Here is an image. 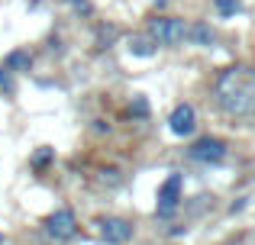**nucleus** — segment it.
I'll list each match as a JSON object with an SVG mask.
<instances>
[{"label":"nucleus","instance_id":"obj_4","mask_svg":"<svg viewBox=\"0 0 255 245\" xmlns=\"http://www.w3.org/2000/svg\"><path fill=\"white\" fill-rule=\"evenodd\" d=\"M178 203H181V174H168V177H165V184L158 187V207H155V213L162 216V220H168L174 210H178Z\"/></svg>","mask_w":255,"mask_h":245},{"label":"nucleus","instance_id":"obj_14","mask_svg":"<svg viewBox=\"0 0 255 245\" xmlns=\"http://www.w3.org/2000/svg\"><path fill=\"white\" fill-rule=\"evenodd\" d=\"M49 162H52V149H39L36 158H32V164H36V168H42V164H49Z\"/></svg>","mask_w":255,"mask_h":245},{"label":"nucleus","instance_id":"obj_3","mask_svg":"<svg viewBox=\"0 0 255 245\" xmlns=\"http://www.w3.org/2000/svg\"><path fill=\"white\" fill-rule=\"evenodd\" d=\"M45 233H49V239H55V242L75 239V233H78L75 213H71V210H55V213L45 220Z\"/></svg>","mask_w":255,"mask_h":245},{"label":"nucleus","instance_id":"obj_15","mask_svg":"<svg viewBox=\"0 0 255 245\" xmlns=\"http://www.w3.org/2000/svg\"><path fill=\"white\" fill-rule=\"evenodd\" d=\"M71 3L78 6V10H84V13H91V3H87V0H71Z\"/></svg>","mask_w":255,"mask_h":245},{"label":"nucleus","instance_id":"obj_12","mask_svg":"<svg viewBox=\"0 0 255 245\" xmlns=\"http://www.w3.org/2000/svg\"><path fill=\"white\" fill-rule=\"evenodd\" d=\"M213 6H217L223 16H236L243 6H239V0H213Z\"/></svg>","mask_w":255,"mask_h":245},{"label":"nucleus","instance_id":"obj_5","mask_svg":"<svg viewBox=\"0 0 255 245\" xmlns=\"http://www.w3.org/2000/svg\"><path fill=\"white\" fill-rule=\"evenodd\" d=\"M187 155H191L194 162H200V164H220L226 158V145L220 142V139H213V136H204V139H197V142L191 145Z\"/></svg>","mask_w":255,"mask_h":245},{"label":"nucleus","instance_id":"obj_11","mask_svg":"<svg viewBox=\"0 0 255 245\" xmlns=\"http://www.w3.org/2000/svg\"><path fill=\"white\" fill-rule=\"evenodd\" d=\"M0 90H3L6 97L16 94V84H13V71H10V68H3V65H0Z\"/></svg>","mask_w":255,"mask_h":245},{"label":"nucleus","instance_id":"obj_13","mask_svg":"<svg viewBox=\"0 0 255 245\" xmlns=\"http://www.w3.org/2000/svg\"><path fill=\"white\" fill-rule=\"evenodd\" d=\"M129 113H132V116H149V103H145V97H132Z\"/></svg>","mask_w":255,"mask_h":245},{"label":"nucleus","instance_id":"obj_2","mask_svg":"<svg viewBox=\"0 0 255 245\" xmlns=\"http://www.w3.org/2000/svg\"><path fill=\"white\" fill-rule=\"evenodd\" d=\"M149 36L155 39V45H168V49H174V45L187 42V23L178 16H155L149 23Z\"/></svg>","mask_w":255,"mask_h":245},{"label":"nucleus","instance_id":"obj_7","mask_svg":"<svg viewBox=\"0 0 255 245\" xmlns=\"http://www.w3.org/2000/svg\"><path fill=\"white\" fill-rule=\"evenodd\" d=\"M168 129L174 136H191L194 129H197V113H194L191 103H178V107L171 110L168 116Z\"/></svg>","mask_w":255,"mask_h":245},{"label":"nucleus","instance_id":"obj_16","mask_svg":"<svg viewBox=\"0 0 255 245\" xmlns=\"http://www.w3.org/2000/svg\"><path fill=\"white\" fill-rule=\"evenodd\" d=\"M3 242H6V239H3V233H0V245H3Z\"/></svg>","mask_w":255,"mask_h":245},{"label":"nucleus","instance_id":"obj_8","mask_svg":"<svg viewBox=\"0 0 255 245\" xmlns=\"http://www.w3.org/2000/svg\"><path fill=\"white\" fill-rule=\"evenodd\" d=\"M187 42L210 49V45H217V32H213V26H207V23H194V26H187Z\"/></svg>","mask_w":255,"mask_h":245},{"label":"nucleus","instance_id":"obj_10","mask_svg":"<svg viewBox=\"0 0 255 245\" xmlns=\"http://www.w3.org/2000/svg\"><path fill=\"white\" fill-rule=\"evenodd\" d=\"M29 65H32V55L26 49H16L3 58V68H10V71H29Z\"/></svg>","mask_w":255,"mask_h":245},{"label":"nucleus","instance_id":"obj_1","mask_svg":"<svg viewBox=\"0 0 255 245\" xmlns=\"http://www.w3.org/2000/svg\"><path fill=\"white\" fill-rule=\"evenodd\" d=\"M213 94H217V103L226 116L249 120V116H255V71L246 65H233V68L220 71Z\"/></svg>","mask_w":255,"mask_h":245},{"label":"nucleus","instance_id":"obj_6","mask_svg":"<svg viewBox=\"0 0 255 245\" xmlns=\"http://www.w3.org/2000/svg\"><path fill=\"white\" fill-rule=\"evenodd\" d=\"M97 233L107 245H123V242H129L132 226L126 220H120V216H107V220L97 223Z\"/></svg>","mask_w":255,"mask_h":245},{"label":"nucleus","instance_id":"obj_9","mask_svg":"<svg viewBox=\"0 0 255 245\" xmlns=\"http://www.w3.org/2000/svg\"><path fill=\"white\" fill-rule=\"evenodd\" d=\"M129 52L139 58H152L155 55V39L152 36H132L129 39Z\"/></svg>","mask_w":255,"mask_h":245}]
</instances>
